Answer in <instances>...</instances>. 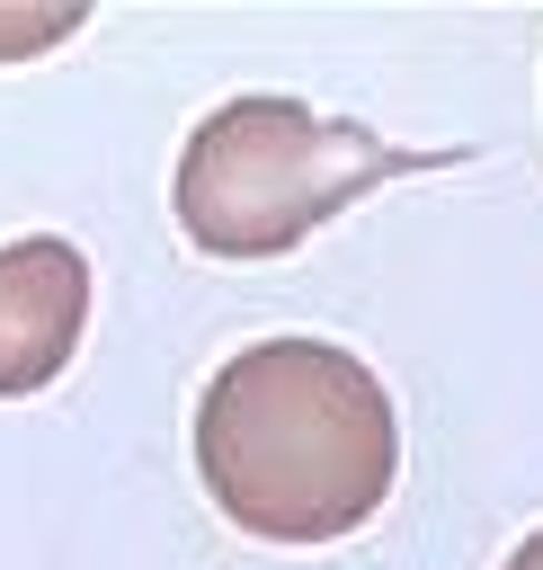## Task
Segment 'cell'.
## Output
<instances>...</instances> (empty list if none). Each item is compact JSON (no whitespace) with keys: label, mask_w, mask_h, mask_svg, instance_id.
Segmentation results:
<instances>
[{"label":"cell","mask_w":543,"mask_h":570,"mask_svg":"<svg viewBox=\"0 0 543 570\" xmlns=\"http://www.w3.org/2000/svg\"><path fill=\"white\" fill-rule=\"evenodd\" d=\"M62 36H80V9H0V62H27Z\"/></svg>","instance_id":"4"},{"label":"cell","mask_w":543,"mask_h":570,"mask_svg":"<svg viewBox=\"0 0 543 570\" xmlns=\"http://www.w3.org/2000/svg\"><path fill=\"white\" fill-rule=\"evenodd\" d=\"M436 160L445 151H392L347 116H312L303 98H231L178 151V232L205 258H285L374 178Z\"/></svg>","instance_id":"2"},{"label":"cell","mask_w":543,"mask_h":570,"mask_svg":"<svg viewBox=\"0 0 543 570\" xmlns=\"http://www.w3.org/2000/svg\"><path fill=\"white\" fill-rule=\"evenodd\" d=\"M507 570H543V525H534V534H525V543L507 552Z\"/></svg>","instance_id":"5"},{"label":"cell","mask_w":543,"mask_h":570,"mask_svg":"<svg viewBox=\"0 0 543 570\" xmlns=\"http://www.w3.org/2000/svg\"><path fill=\"white\" fill-rule=\"evenodd\" d=\"M89 330V258L53 232H27L0 249V401L45 392Z\"/></svg>","instance_id":"3"},{"label":"cell","mask_w":543,"mask_h":570,"mask_svg":"<svg viewBox=\"0 0 543 570\" xmlns=\"http://www.w3.org/2000/svg\"><path fill=\"white\" fill-rule=\"evenodd\" d=\"M196 472L240 534L338 543L392 499L401 419L383 374L338 338H258L196 401Z\"/></svg>","instance_id":"1"}]
</instances>
